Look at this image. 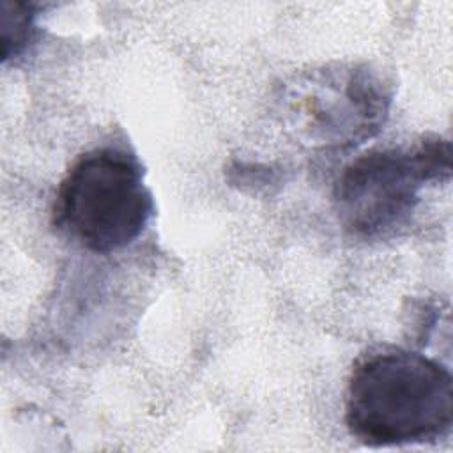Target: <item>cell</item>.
Returning <instances> with one entry per match:
<instances>
[{"instance_id": "6da1fadb", "label": "cell", "mask_w": 453, "mask_h": 453, "mask_svg": "<svg viewBox=\"0 0 453 453\" xmlns=\"http://www.w3.org/2000/svg\"><path fill=\"white\" fill-rule=\"evenodd\" d=\"M453 423V379L439 361L407 349L359 357L345 391V426L370 448L426 444Z\"/></svg>"}, {"instance_id": "7a4b0ae2", "label": "cell", "mask_w": 453, "mask_h": 453, "mask_svg": "<svg viewBox=\"0 0 453 453\" xmlns=\"http://www.w3.org/2000/svg\"><path fill=\"white\" fill-rule=\"evenodd\" d=\"M154 212L134 154L97 147L81 154L60 180L53 221L81 248L108 255L134 242Z\"/></svg>"}, {"instance_id": "3957f363", "label": "cell", "mask_w": 453, "mask_h": 453, "mask_svg": "<svg viewBox=\"0 0 453 453\" xmlns=\"http://www.w3.org/2000/svg\"><path fill=\"white\" fill-rule=\"evenodd\" d=\"M451 173L449 142L423 138L409 149H372L338 175L333 205L342 228L361 241L395 234L419 202V189Z\"/></svg>"}, {"instance_id": "277c9868", "label": "cell", "mask_w": 453, "mask_h": 453, "mask_svg": "<svg viewBox=\"0 0 453 453\" xmlns=\"http://www.w3.org/2000/svg\"><path fill=\"white\" fill-rule=\"evenodd\" d=\"M287 99L304 140L324 149H349L380 131L391 90L368 65H340L296 81Z\"/></svg>"}, {"instance_id": "5b68a950", "label": "cell", "mask_w": 453, "mask_h": 453, "mask_svg": "<svg viewBox=\"0 0 453 453\" xmlns=\"http://www.w3.org/2000/svg\"><path fill=\"white\" fill-rule=\"evenodd\" d=\"M2 60L18 58L35 35V5L4 0L0 7Z\"/></svg>"}]
</instances>
